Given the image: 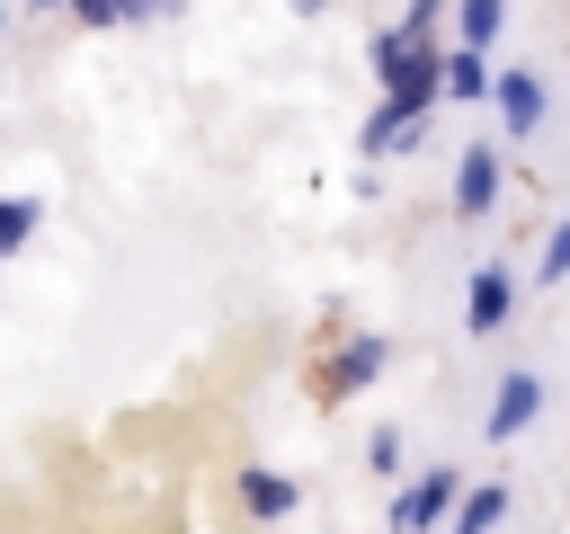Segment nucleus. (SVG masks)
I'll list each match as a JSON object with an SVG mask.
<instances>
[{
  "instance_id": "nucleus-8",
  "label": "nucleus",
  "mask_w": 570,
  "mask_h": 534,
  "mask_svg": "<svg viewBox=\"0 0 570 534\" xmlns=\"http://www.w3.org/2000/svg\"><path fill=\"white\" fill-rule=\"evenodd\" d=\"M232 490H240V516H249V525H294V516H303V481L276 472V463H249Z\"/></svg>"
},
{
  "instance_id": "nucleus-18",
  "label": "nucleus",
  "mask_w": 570,
  "mask_h": 534,
  "mask_svg": "<svg viewBox=\"0 0 570 534\" xmlns=\"http://www.w3.org/2000/svg\"><path fill=\"white\" fill-rule=\"evenodd\" d=\"M27 9H62V0H27Z\"/></svg>"
},
{
  "instance_id": "nucleus-11",
  "label": "nucleus",
  "mask_w": 570,
  "mask_h": 534,
  "mask_svg": "<svg viewBox=\"0 0 570 534\" xmlns=\"http://www.w3.org/2000/svg\"><path fill=\"white\" fill-rule=\"evenodd\" d=\"M445 107H490V62L445 44Z\"/></svg>"
},
{
  "instance_id": "nucleus-5",
  "label": "nucleus",
  "mask_w": 570,
  "mask_h": 534,
  "mask_svg": "<svg viewBox=\"0 0 570 534\" xmlns=\"http://www.w3.org/2000/svg\"><path fill=\"white\" fill-rule=\"evenodd\" d=\"M490 107H499V134H508V142H525V134H543L552 89H543L525 62H499V71H490Z\"/></svg>"
},
{
  "instance_id": "nucleus-17",
  "label": "nucleus",
  "mask_w": 570,
  "mask_h": 534,
  "mask_svg": "<svg viewBox=\"0 0 570 534\" xmlns=\"http://www.w3.org/2000/svg\"><path fill=\"white\" fill-rule=\"evenodd\" d=\"M71 27H125V0H62Z\"/></svg>"
},
{
  "instance_id": "nucleus-13",
  "label": "nucleus",
  "mask_w": 570,
  "mask_h": 534,
  "mask_svg": "<svg viewBox=\"0 0 570 534\" xmlns=\"http://www.w3.org/2000/svg\"><path fill=\"white\" fill-rule=\"evenodd\" d=\"M36 222H45V196H0V267L36 240Z\"/></svg>"
},
{
  "instance_id": "nucleus-10",
  "label": "nucleus",
  "mask_w": 570,
  "mask_h": 534,
  "mask_svg": "<svg viewBox=\"0 0 570 534\" xmlns=\"http://www.w3.org/2000/svg\"><path fill=\"white\" fill-rule=\"evenodd\" d=\"M499 525H508V481H472L445 516V534H499Z\"/></svg>"
},
{
  "instance_id": "nucleus-9",
  "label": "nucleus",
  "mask_w": 570,
  "mask_h": 534,
  "mask_svg": "<svg viewBox=\"0 0 570 534\" xmlns=\"http://www.w3.org/2000/svg\"><path fill=\"white\" fill-rule=\"evenodd\" d=\"M445 27H454V44H463V53H481V62H490V44H499V27H508V0H454V9H445Z\"/></svg>"
},
{
  "instance_id": "nucleus-2",
  "label": "nucleus",
  "mask_w": 570,
  "mask_h": 534,
  "mask_svg": "<svg viewBox=\"0 0 570 534\" xmlns=\"http://www.w3.org/2000/svg\"><path fill=\"white\" fill-rule=\"evenodd\" d=\"M472 481L454 472V463H428V472H410L401 490H392V516H383V534H445V516H454V498H463Z\"/></svg>"
},
{
  "instance_id": "nucleus-15",
  "label": "nucleus",
  "mask_w": 570,
  "mask_h": 534,
  "mask_svg": "<svg viewBox=\"0 0 570 534\" xmlns=\"http://www.w3.org/2000/svg\"><path fill=\"white\" fill-rule=\"evenodd\" d=\"M534 276H543V285H561V276H570V214L552 222V240H543V258H534Z\"/></svg>"
},
{
  "instance_id": "nucleus-12",
  "label": "nucleus",
  "mask_w": 570,
  "mask_h": 534,
  "mask_svg": "<svg viewBox=\"0 0 570 534\" xmlns=\"http://www.w3.org/2000/svg\"><path fill=\"white\" fill-rule=\"evenodd\" d=\"M419 53H428V44H419V36H410V27L392 18V27H383V36L365 44V71H374V80H401V71H410Z\"/></svg>"
},
{
  "instance_id": "nucleus-6",
  "label": "nucleus",
  "mask_w": 570,
  "mask_h": 534,
  "mask_svg": "<svg viewBox=\"0 0 570 534\" xmlns=\"http://www.w3.org/2000/svg\"><path fill=\"white\" fill-rule=\"evenodd\" d=\"M508 320H517V267L508 258H481L472 285H463V329L472 338H499Z\"/></svg>"
},
{
  "instance_id": "nucleus-1",
  "label": "nucleus",
  "mask_w": 570,
  "mask_h": 534,
  "mask_svg": "<svg viewBox=\"0 0 570 534\" xmlns=\"http://www.w3.org/2000/svg\"><path fill=\"white\" fill-rule=\"evenodd\" d=\"M436 107H445V44H428L401 80H383V98H374V107H365V125H356V151H365V160H383V151L419 142Z\"/></svg>"
},
{
  "instance_id": "nucleus-3",
  "label": "nucleus",
  "mask_w": 570,
  "mask_h": 534,
  "mask_svg": "<svg viewBox=\"0 0 570 534\" xmlns=\"http://www.w3.org/2000/svg\"><path fill=\"white\" fill-rule=\"evenodd\" d=\"M383 365H392V338H383V329H356V338H338V347L312 365V400H356V392L383 383Z\"/></svg>"
},
{
  "instance_id": "nucleus-14",
  "label": "nucleus",
  "mask_w": 570,
  "mask_h": 534,
  "mask_svg": "<svg viewBox=\"0 0 570 534\" xmlns=\"http://www.w3.org/2000/svg\"><path fill=\"white\" fill-rule=\"evenodd\" d=\"M365 472H374V481H410V445H401V427H365Z\"/></svg>"
},
{
  "instance_id": "nucleus-16",
  "label": "nucleus",
  "mask_w": 570,
  "mask_h": 534,
  "mask_svg": "<svg viewBox=\"0 0 570 534\" xmlns=\"http://www.w3.org/2000/svg\"><path fill=\"white\" fill-rule=\"evenodd\" d=\"M445 9H454V0H410V9H401V27H410L419 44H436V27H445Z\"/></svg>"
},
{
  "instance_id": "nucleus-19",
  "label": "nucleus",
  "mask_w": 570,
  "mask_h": 534,
  "mask_svg": "<svg viewBox=\"0 0 570 534\" xmlns=\"http://www.w3.org/2000/svg\"><path fill=\"white\" fill-rule=\"evenodd\" d=\"M160 9H178V0H160Z\"/></svg>"
},
{
  "instance_id": "nucleus-7",
  "label": "nucleus",
  "mask_w": 570,
  "mask_h": 534,
  "mask_svg": "<svg viewBox=\"0 0 570 534\" xmlns=\"http://www.w3.org/2000/svg\"><path fill=\"white\" fill-rule=\"evenodd\" d=\"M499 214V142H463L454 151V222H490Z\"/></svg>"
},
{
  "instance_id": "nucleus-4",
  "label": "nucleus",
  "mask_w": 570,
  "mask_h": 534,
  "mask_svg": "<svg viewBox=\"0 0 570 534\" xmlns=\"http://www.w3.org/2000/svg\"><path fill=\"white\" fill-rule=\"evenodd\" d=\"M543 400H552V383H543L534 365H508L499 392H490V409H481V436H490V445H517V436L543 418Z\"/></svg>"
}]
</instances>
